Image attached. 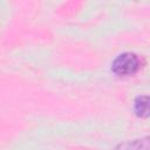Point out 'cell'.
<instances>
[{
	"mask_svg": "<svg viewBox=\"0 0 150 150\" xmlns=\"http://www.w3.org/2000/svg\"><path fill=\"white\" fill-rule=\"evenodd\" d=\"M139 68V59L134 53H123L118 55L111 64V69L116 75L127 76L135 74Z\"/></svg>",
	"mask_w": 150,
	"mask_h": 150,
	"instance_id": "6da1fadb",
	"label": "cell"
},
{
	"mask_svg": "<svg viewBox=\"0 0 150 150\" xmlns=\"http://www.w3.org/2000/svg\"><path fill=\"white\" fill-rule=\"evenodd\" d=\"M135 111L138 116L145 117L149 112V104H148V96H139L135 101Z\"/></svg>",
	"mask_w": 150,
	"mask_h": 150,
	"instance_id": "7a4b0ae2",
	"label": "cell"
}]
</instances>
